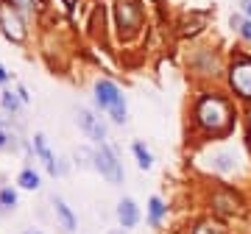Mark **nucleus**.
<instances>
[{"label":"nucleus","mask_w":251,"mask_h":234,"mask_svg":"<svg viewBox=\"0 0 251 234\" xmlns=\"http://www.w3.org/2000/svg\"><path fill=\"white\" fill-rule=\"evenodd\" d=\"M196 120L198 126L209 131V134H229V128H232V106L226 103L224 98H218V95H209V98H201L196 109Z\"/></svg>","instance_id":"obj_1"},{"label":"nucleus","mask_w":251,"mask_h":234,"mask_svg":"<svg viewBox=\"0 0 251 234\" xmlns=\"http://www.w3.org/2000/svg\"><path fill=\"white\" fill-rule=\"evenodd\" d=\"M92 164H95V170H98L109 184H120V181H123V164L117 162V153L112 151L106 142H100L98 148H95Z\"/></svg>","instance_id":"obj_2"},{"label":"nucleus","mask_w":251,"mask_h":234,"mask_svg":"<svg viewBox=\"0 0 251 234\" xmlns=\"http://www.w3.org/2000/svg\"><path fill=\"white\" fill-rule=\"evenodd\" d=\"M229 81H232V90L237 92L240 98L251 100V59H240V62L232 64Z\"/></svg>","instance_id":"obj_3"},{"label":"nucleus","mask_w":251,"mask_h":234,"mask_svg":"<svg viewBox=\"0 0 251 234\" xmlns=\"http://www.w3.org/2000/svg\"><path fill=\"white\" fill-rule=\"evenodd\" d=\"M75 123H78V128L84 134L90 137V140H95L98 145L106 140V126L100 123V117L92 115L90 109H75Z\"/></svg>","instance_id":"obj_4"},{"label":"nucleus","mask_w":251,"mask_h":234,"mask_svg":"<svg viewBox=\"0 0 251 234\" xmlns=\"http://www.w3.org/2000/svg\"><path fill=\"white\" fill-rule=\"evenodd\" d=\"M0 28H3V34L9 36L11 42H23L25 39V28H23L17 14L11 11V6H6V3H0Z\"/></svg>","instance_id":"obj_5"},{"label":"nucleus","mask_w":251,"mask_h":234,"mask_svg":"<svg viewBox=\"0 0 251 234\" xmlns=\"http://www.w3.org/2000/svg\"><path fill=\"white\" fill-rule=\"evenodd\" d=\"M143 23V11L134 0H120L117 3V25L126 28V31H137Z\"/></svg>","instance_id":"obj_6"},{"label":"nucleus","mask_w":251,"mask_h":234,"mask_svg":"<svg viewBox=\"0 0 251 234\" xmlns=\"http://www.w3.org/2000/svg\"><path fill=\"white\" fill-rule=\"evenodd\" d=\"M117 100H123V95H120V90H117V84L106 81V78L95 84V106H98L100 112H109Z\"/></svg>","instance_id":"obj_7"},{"label":"nucleus","mask_w":251,"mask_h":234,"mask_svg":"<svg viewBox=\"0 0 251 234\" xmlns=\"http://www.w3.org/2000/svg\"><path fill=\"white\" fill-rule=\"evenodd\" d=\"M34 153L42 159V164H45V170L50 173V176H59V173H62V167L56 164V156L50 153V148H48V142H45V134H34Z\"/></svg>","instance_id":"obj_8"},{"label":"nucleus","mask_w":251,"mask_h":234,"mask_svg":"<svg viewBox=\"0 0 251 234\" xmlns=\"http://www.w3.org/2000/svg\"><path fill=\"white\" fill-rule=\"evenodd\" d=\"M117 220H120L123 229H134L140 223V209H137V204L131 198H123L117 204Z\"/></svg>","instance_id":"obj_9"},{"label":"nucleus","mask_w":251,"mask_h":234,"mask_svg":"<svg viewBox=\"0 0 251 234\" xmlns=\"http://www.w3.org/2000/svg\"><path fill=\"white\" fill-rule=\"evenodd\" d=\"M53 209H56V215H59V220H62V226L67 229V232H75V229H78L75 215L70 212V207H67L62 198H56V195H53Z\"/></svg>","instance_id":"obj_10"},{"label":"nucleus","mask_w":251,"mask_h":234,"mask_svg":"<svg viewBox=\"0 0 251 234\" xmlns=\"http://www.w3.org/2000/svg\"><path fill=\"white\" fill-rule=\"evenodd\" d=\"M165 209H168V207H165V204H162V198H156V195L148 201V223H151L153 229L162 223V217H165Z\"/></svg>","instance_id":"obj_11"},{"label":"nucleus","mask_w":251,"mask_h":234,"mask_svg":"<svg viewBox=\"0 0 251 234\" xmlns=\"http://www.w3.org/2000/svg\"><path fill=\"white\" fill-rule=\"evenodd\" d=\"M17 184L23 189H39V173L34 170V167H23L17 176Z\"/></svg>","instance_id":"obj_12"},{"label":"nucleus","mask_w":251,"mask_h":234,"mask_svg":"<svg viewBox=\"0 0 251 234\" xmlns=\"http://www.w3.org/2000/svg\"><path fill=\"white\" fill-rule=\"evenodd\" d=\"M20 103H23V100H20L17 92H11V90H3V92H0V106L6 109L9 115H20Z\"/></svg>","instance_id":"obj_13"},{"label":"nucleus","mask_w":251,"mask_h":234,"mask_svg":"<svg viewBox=\"0 0 251 234\" xmlns=\"http://www.w3.org/2000/svg\"><path fill=\"white\" fill-rule=\"evenodd\" d=\"M131 151H134V156H137V164H140L143 170H148V167L153 164V156H151V151H148V148H145L143 142H134V145H131Z\"/></svg>","instance_id":"obj_14"},{"label":"nucleus","mask_w":251,"mask_h":234,"mask_svg":"<svg viewBox=\"0 0 251 234\" xmlns=\"http://www.w3.org/2000/svg\"><path fill=\"white\" fill-rule=\"evenodd\" d=\"M212 170H221V173L234 170V156L232 153H215L212 156Z\"/></svg>","instance_id":"obj_15"},{"label":"nucleus","mask_w":251,"mask_h":234,"mask_svg":"<svg viewBox=\"0 0 251 234\" xmlns=\"http://www.w3.org/2000/svg\"><path fill=\"white\" fill-rule=\"evenodd\" d=\"M17 148H20L17 137L11 131H6V128H0V153H14Z\"/></svg>","instance_id":"obj_16"},{"label":"nucleus","mask_w":251,"mask_h":234,"mask_svg":"<svg viewBox=\"0 0 251 234\" xmlns=\"http://www.w3.org/2000/svg\"><path fill=\"white\" fill-rule=\"evenodd\" d=\"M232 28L243 36V39H251V20L249 17H240V14L232 17Z\"/></svg>","instance_id":"obj_17"},{"label":"nucleus","mask_w":251,"mask_h":234,"mask_svg":"<svg viewBox=\"0 0 251 234\" xmlns=\"http://www.w3.org/2000/svg\"><path fill=\"white\" fill-rule=\"evenodd\" d=\"M0 207H3V209H14V207H17V192H14L11 187L0 189Z\"/></svg>","instance_id":"obj_18"},{"label":"nucleus","mask_w":251,"mask_h":234,"mask_svg":"<svg viewBox=\"0 0 251 234\" xmlns=\"http://www.w3.org/2000/svg\"><path fill=\"white\" fill-rule=\"evenodd\" d=\"M109 117H112V123L123 126V123H126V100H117L115 106L109 109Z\"/></svg>","instance_id":"obj_19"},{"label":"nucleus","mask_w":251,"mask_h":234,"mask_svg":"<svg viewBox=\"0 0 251 234\" xmlns=\"http://www.w3.org/2000/svg\"><path fill=\"white\" fill-rule=\"evenodd\" d=\"M193 234H224V232H221V226H215V223H201Z\"/></svg>","instance_id":"obj_20"},{"label":"nucleus","mask_w":251,"mask_h":234,"mask_svg":"<svg viewBox=\"0 0 251 234\" xmlns=\"http://www.w3.org/2000/svg\"><path fill=\"white\" fill-rule=\"evenodd\" d=\"M17 95H20V100H23V103H28V100H31V95H28L25 87H17Z\"/></svg>","instance_id":"obj_21"},{"label":"nucleus","mask_w":251,"mask_h":234,"mask_svg":"<svg viewBox=\"0 0 251 234\" xmlns=\"http://www.w3.org/2000/svg\"><path fill=\"white\" fill-rule=\"evenodd\" d=\"M240 6H243V17H249V20H251V0H243Z\"/></svg>","instance_id":"obj_22"},{"label":"nucleus","mask_w":251,"mask_h":234,"mask_svg":"<svg viewBox=\"0 0 251 234\" xmlns=\"http://www.w3.org/2000/svg\"><path fill=\"white\" fill-rule=\"evenodd\" d=\"M0 84H9V70L0 64Z\"/></svg>","instance_id":"obj_23"},{"label":"nucleus","mask_w":251,"mask_h":234,"mask_svg":"<svg viewBox=\"0 0 251 234\" xmlns=\"http://www.w3.org/2000/svg\"><path fill=\"white\" fill-rule=\"evenodd\" d=\"M109 234H126L123 229H115V232H109Z\"/></svg>","instance_id":"obj_24"},{"label":"nucleus","mask_w":251,"mask_h":234,"mask_svg":"<svg viewBox=\"0 0 251 234\" xmlns=\"http://www.w3.org/2000/svg\"><path fill=\"white\" fill-rule=\"evenodd\" d=\"M23 234H42V232H34V229H28V232H23Z\"/></svg>","instance_id":"obj_25"},{"label":"nucleus","mask_w":251,"mask_h":234,"mask_svg":"<svg viewBox=\"0 0 251 234\" xmlns=\"http://www.w3.org/2000/svg\"><path fill=\"white\" fill-rule=\"evenodd\" d=\"M64 3H67V6H73V3H75V0H64Z\"/></svg>","instance_id":"obj_26"},{"label":"nucleus","mask_w":251,"mask_h":234,"mask_svg":"<svg viewBox=\"0 0 251 234\" xmlns=\"http://www.w3.org/2000/svg\"><path fill=\"white\" fill-rule=\"evenodd\" d=\"M0 128H3V120H0Z\"/></svg>","instance_id":"obj_27"}]
</instances>
